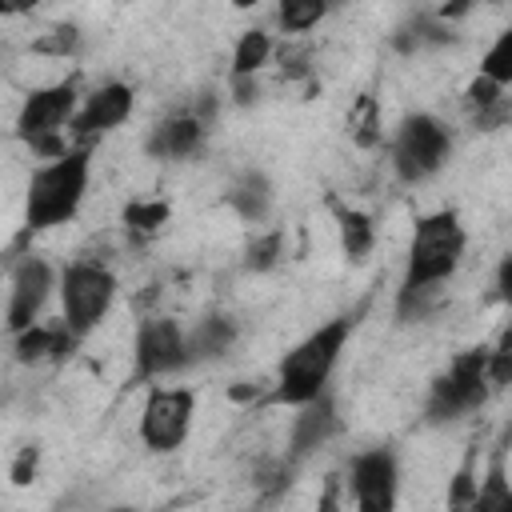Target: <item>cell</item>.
Returning a JSON list of instances; mask_svg holds the SVG:
<instances>
[{
  "label": "cell",
  "instance_id": "cell-23",
  "mask_svg": "<svg viewBox=\"0 0 512 512\" xmlns=\"http://www.w3.org/2000/svg\"><path fill=\"white\" fill-rule=\"evenodd\" d=\"M228 4H232V8H240V12H244V8H256V4H260V0H228Z\"/></svg>",
  "mask_w": 512,
  "mask_h": 512
},
{
  "label": "cell",
  "instance_id": "cell-2",
  "mask_svg": "<svg viewBox=\"0 0 512 512\" xmlns=\"http://www.w3.org/2000/svg\"><path fill=\"white\" fill-rule=\"evenodd\" d=\"M352 332H356V316H332L320 328H312L304 340H296L284 352V360L276 364L268 404L300 408V404L316 400L320 392H328V380H332Z\"/></svg>",
  "mask_w": 512,
  "mask_h": 512
},
{
  "label": "cell",
  "instance_id": "cell-19",
  "mask_svg": "<svg viewBox=\"0 0 512 512\" xmlns=\"http://www.w3.org/2000/svg\"><path fill=\"white\" fill-rule=\"evenodd\" d=\"M372 240H376L372 220L364 212H356V208H340V244H344V252L352 260H364L372 252Z\"/></svg>",
  "mask_w": 512,
  "mask_h": 512
},
{
  "label": "cell",
  "instance_id": "cell-24",
  "mask_svg": "<svg viewBox=\"0 0 512 512\" xmlns=\"http://www.w3.org/2000/svg\"><path fill=\"white\" fill-rule=\"evenodd\" d=\"M468 4H472V0H452V8H448V12H464Z\"/></svg>",
  "mask_w": 512,
  "mask_h": 512
},
{
  "label": "cell",
  "instance_id": "cell-12",
  "mask_svg": "<svg viewBox=\"0 0 512 512\" xmlns=\"http://www.w3.org/2000/svg\"><path fill=\"white\" fill-rule=\"evenodd\" d=\"M52 288H56V272H52V264L44 256H24L16 264L12 288H8V332L12 336L40 320Z\"/></svg>",
  "mask_w": 512,
  "mask_h": 512
},
{
  "label": "cell",
  "instance_id": "cell-13",
  "mask_svg": "<svg viewBox=\"0 0 512 512\" xmlns=\"http://www.w3.org/2000/svg\"><path fill=\"white\" fill-rule=\"evenodd\" d=\"M204 136H208V120H204L196 108H188V112L164 116V120L148 132L144 148H148V156H156V160H188V156L200 152Z\"/></svg>",
  "mask_w": 512,
  "mask_h": 512
},
{
  "label": "cell",
  "instance_id": "cell-5",
  "mask_svg": "<svg viewBox=\"0 0 512 512\" xmlns=\"http://www.w3.org/2000/svg\"><path fill=\"white\" fill-rule=\"evenodd\" d=\"M80 104V88L76 80H56L44 88H32L16 112V140H24L28 148L56 156L64 152V132L72 124V112Z\"/></svg>",
  "mask_w": 512,
  "mask_h": 512
},
{
  "label": "cell",
  "instance_id": "cell-10",
  "mask_svg": "<svg viewBox=\"0 0 512 512\" xmlns=\"http://www.w3.org/2000/svg\"><path fill=\"white\" fill-rule=\"evenodd\" d=\"M348 492L360 512H392L400 500V460L392 448H368L348 468Z\"/></svg>",
  "mask_w": 512,
  "mask_h": 512
},
{
  "label": "cell",
  "instance_id": "cell-9",
  "mask_svg": "<svg viewBox=\"0 0 512 512\" xmlns=\"http://www.w3.org/2000/svg\"><path fill=\"white\" fill-rule=\"evenodd\" d=\"M184 368H192L188 364L184 324L172 320V316H148V320H140L136 340H132V376L140 384H156V380H168V376H176Z\"/></svg>",
  "mask_w": 512,
  "mask_h": 512
},
{
  "label": "cell",
  "instance_id": "cell-3",
  "mask_svg": "<svg viewBox=\"0 0 512 512\" xmlns=\"http://www.w3.org/2000/svg\"><path fill=\"white\" fill-rule=\"evenodd\" d=\"M88 180H92V148L88 144L48 156V164H40L24 188V232L36 236V232H52V228L76 220V212L88 196Z\"/></svg>",
  "mask_w": 512,
  "mask_h": 512
},
{
  "label": "cell",
  "instance_id": "cell-17",
  "mask_svg": "<svg viewBox=\"0 0 512 512\" xmlns=\"http://www.w3.org/2000/svg\"><path fill=\"white\" fill-rule=\"evenodd\" d=\"M268 56H272V36H268L264 28H248V32L236 40V48H232V80L240 84V80L256 76V72L268 64Z\"/></svg>",
  "mask_w": 512,
  "mask_h": 512
},
{
  "label": "cell",
  "instance_id": "cell-21",
  "mask_svg": "<svg viewBox=\"0 0 512 512\" xmlns=\"http://www.w3.org/2000/svg\"><path fill=\"white\" fill-rule=\"evenodd\" d=\"M124 216H128V220H140V228H156V224L164 220V204H148V208L132 204V208H128Z\"/></svg>",
  "mask_w": 512,
  "mask_h": 512
},
{
  "label": "cell",
  "instance_id": "cell-20",
  "mask_svg": "<svg viewBox=\"0 0 512 512\" xmlns=\"http://www.w3.org/2000/svg\"><path fill=\"white\" fill-rule=\"evenodd\" d=\"M480 76L492 80V84H500V88L512 84V32H500L496 44L484 52V60H480Z\"/></svg>",
  "mask_w": 512,
  "mask_h": 512
},
{
  "label": "cell",
  "instance_id": "cell-16",
  "mask_svg": "<svg viewBox=\"0 0 512 512\" xmlns=\"http://www.w3.org/2000/svg\"><path fill=\"white\" fill-rule=\"evenodd\" d=\"M228 204H232L248 224H260V220L268 216V208H272V184H268V176L256 172V168L240 172V176L232 180V188H228Z\"/></svg>",
  "mask_w": 512,
  "mask_h": 512
},
{
  "label": "cell",
  "instance_id": "cell-7",
  "mask_svg": "<svg viewBox=\"0 0 512 512\" xmlns=\"http://www.w3.org/2000/svg\"><path fill=\"white\" fill-rule=\"evenodd\" d=\"M492 380H488V352L484 348H468L460 352L436 380H432V392H428V420L444 424V420H456L472 408L484 404Z\"/></svg>",
  "mask_w": 512,
  "mask_h": 512
},
{
  "label": "cell",
  "instance_id": "cell-14",
  "mask_svg": "<svg viewBox=\"0 0 512 512\" xmlns=\"http://www.w3.org/2000/svg\"><path fill=\"white\" fill-rule=\"evenodd\" d=\"M336 424L340 420H336V404H332L328 392H320L316 400L300 404V416L292 420V452L296 456H308L312 448L328 444L336 436Z\"/></svg>",
  "mask_w": 512,
  "mask_h": 512
},
{
  "label": "cell",
  "instance_id": "cell-15",
  "mask_svg": "<svg viewBox=\"0 0 512 512\" xmlns=\"http://www.w3.org/2000/svg\"><path fill=\"white\" fill-rule=\"evenodd\" d=\"M184 336H188V364H208L236 344V320L224 312H208L192 328H184Z\"/></svg>",
  "mask_w": 512,
  "mask_h": 512
},
{
  "label": "cell",
  "instance_id": "cell-4",
  "mask_svg": "<svg viewBox=\"0 0 512 512\" xmlns=\"http://www.w3.org/2000/svg\"><path fill=\"white\" fill-rule=\"evenodd\" d=\"M116 272L100 260H76L60 272L56 292H60V324L68 328L72 340H84L104 324V316L116 304Z\"/></svg>",
  "mask_w": 512,
  "mask_h": 512
},
{
  "label": "cell",
  "instance_id": "cell-8",
  "mask_svg": "<svg viewBox=\"0 0 512 512\" xmlns=\"http://www.w3.org/2000/svg\"><path fill=\"white\" fill-rule=\"evenodd\" d=\"M192 420H196V392L184 384L156 380L140 408V440L152 452H176L188 440Z\"/></svg>",
  "mask_w": 512,
  "mask_h": 512
},
{
  "label": "cell",
  "instance_id": "cell-6",
  "mask_svg": "<svg viewBox=\"0 0 512 512\" xmlns=\"http://www.w3.org/2000/svg\"><path fill=\"white\" fill-rule=\"evenodd\" d=\"M448 152H452V136L448 128L432 116V112H412L396 124V136H392V172L396 180L404 184H424L432 180L444 164H448Z\"/></svg>",
  "mask_w": 512,
  "mask_h": 512
},
{
  "label": "cell",
  "instance_id": "cell-1",
  "mask_svg": "<svg viewBox=\"0 0 512 512\" xmlns=\"http://www.w3.org/2000/svg\"><path fill=\"white\" fill-rule=\"evenodd\" d=\"M464 252H468V232L452 208H436V212L420 216L412 228V240H408V260H404V276H400V292H396L400 316L420 312L424 300L456 276Z\"/></svg>",
  "mask_w": 512,
  "mask_h": 512
},
{
  "label": "cell",
  "instance_id": "cell-11",
  "mask_svg": "<svg viewBox=\"0 0 512 512\" xmlns=\"http://www.w3.org/2000/svg\"><path fill=\"white\" fill-rule=\"evenodd\" d=\"M132 108H136V92H132V84H120V80L96 84L88 96H80V104H76V112H72L68 132H72L80 144H88V148H92V140H100V136L116 132V128L132 116Z\"/></svg>",
  "mask_w": 512,
  "mask_h": 512
},
{
  "label": "cell",
  "instance_id": "cell-18",
  "mask_svg": "<svg viewBox=\"0 0 512 512\" xmlns=\"http://www.w3.org/2000/svg\"><path fill=\"white\" fill-rule=\"evenodd\" d=\"M332 12V0H276V24L284 32H308Z\"/></svg>",
  "mask_w": 512,
  "mask_h": 512
},
{
  "label": "cell",
  "instance_id": "cell-25",
  "mask_svg": "<svg viewBox=\"0 0 512 512\" xmlns=\"http://www.w3.org/2000/svg\"><path fill=\"white\" fill-rule=\"evenodd\" d=\"M336 4H344V0H332V8H336Z\"/></svg>",
  "mask_w": 512,
  "mask_h": 512
},
{
  "label": "cell",
  "instance_id": "cell-22",
  "mask_svg": "<svg viewBox=\"0 0 512 512\" xmlns=\"http://www.w3.org/2000/svg\"><path fill=\"white\" fill-rule=\"evenodd\" d=\"M40 0H0V20L4 16H20V12H32Z\"/></svg>",
  "mask_w": 512,
  "mask_h": 512
}]
</instances>
